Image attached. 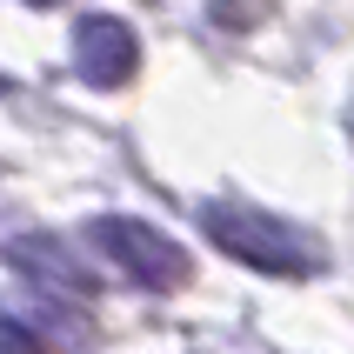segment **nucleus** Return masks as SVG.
Wrapping results in <instances>:
<instances>
[{
  "label": "nucleus",
  "instance_id": "2",
  "mask_svg": "<svg viewBox=\"0 0 354 354\" xmlns=\"http://www.w3.org/2000/svg\"><path fill=\"white\" fill-rule=\"evenodd\" d=\"M87 241H94L134 288H180V281H187V254H180L160 227H147V221H134V214H94L87 221Z\"/></svg>",
  "mask_w": 354,
  "mask_h": 354
},
{
  "label": "nucleus",
  "instance_id": "6",
  "mask_svg": "<svg viewBox=\"0 0 354 354\" xmlns=\"http://www.w3.org/2000/svg\"><path fill=\"white\" fill-rule=\"evenodd\" d=\"M274 7V0H214V20H227V27H248V20H261Z\"/></svg>",
  "mask_w": 354,
  "mask_h": 354
},
{
  "label": "nucleus",
  "instance_id": "4",
  "mask_svg": "<svg viewBox=\"0 0 354 354\" xmlns=\"http://www.w3.org/2000/svg\"><path fill=\"white\" fill-rule=\"evenodd\" d=\"M7 261H14L27 281H40L47 295H74V301H94V268L67 248V241H47V234H27V241H14L7 248Z\"/></svg>",
  "mask_w": 354,
  "mask_h": 354
},
{
  "label": "nucleus",
  "instance_id": "1",
  "mask_svg": "<svg viewBox=\"0 0 354 354\" xmlns=\"http://www.w3.org/2000/svg\"><path fill=\"white\" fill-rule=\"evenodd\" d=\"M201 234L214 241L221 254L261 268V274H288V281L315 274V241L301 234L295 221L254 207V201H207L201 207Z\"/></svg>",
  "mask_w": 354,
  "mask_h": 354
},
{
  "label": "nucleus",
  "instance_id": "5",
  "mask_svg": "<svg viewBox=\"0 0 354 354\" xmlns=\"http://www.w3.org/2000/svg\"><path fill=\"white\" fill-rule=\"evenodd\" d=\"M0 354H54V348H47V335H40L34 321L0 315Z\"/></svg>",
  "mask_w": 354,
  "mask_h": 354
},
{
  "label": "nucleus",
  "instance_id": "7",
  "mask_svg": "<svg viewBox=\"0 0 354 354\" xmlns=\"http://www.w3.org/2000/svg\"><path fill=\"white\" fill-rule=\"evenodd\" d=\"M34 7H54V0H34Z\"/></svg>",
  "mask_w": 354,
  "mask_h": 354
},
{
  "label": "nucleus",
  "instance_id": "3",
  "mask_svg": "<svg viewBox=\"0 0 354 354\" xmlns=\"http://www.w3.org/2000/svg\"><path fill=\"white\" fill-rule=\"evenodd\" d=\"M140 67V40L120 14H87L74 27V74L87 87H120Z\"/></svg>",
  "mask_w": 354,
  "mask_h": 354
}]
</instances>
